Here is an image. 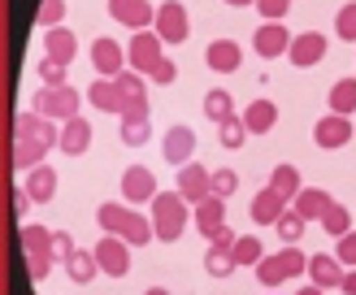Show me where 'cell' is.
I'll return each mask as SVG.
<instances>
[{"instance_id": "1", "label": "cell", "mask_w": 356, "mask_h": 295, "mask_svg": "<svg viewBox=\"0 0 356 295\" xmlns=\"http://www.w3.org/2000/svg\"><path fill=\"white\" fill-rule=\"evenodd\" d=\"M52 148H61V130H57V121H48L40 113H22L17 117V130H13V169H35V165H44V156Z\"/></svg>"}, {"instance_id": "2", "label": "cell", "mask_w": 356, "mask_h": 295, "mask_svg": "<svg viewBox=\"0 0 356 295\" xmlns=\"http://www.w3.org/2000/svg\"><path fill=\"white\" fill-rule=\"evenodd\" d=\"M96 221L104 226V235L127 239L131 248H144L148 239H156L152 217H144V213H139L135 204H127V200H109V204H100V208H96Z\"/></svg>"}, {"instance_id": "3", "label": "cell", "mask_w": 356, "mask_h": 295, "mask_svg": "<svg viewBox=\"0 0 356 295\" xmlns=\"http://www.w3.org/2000/svg\"><path fill=\"white\" fill-rule=\"evenodd\" d=\"M22 252H26V273L31 283H44L52 260H57V230H48V226L31 221L22 226Z\"/></svg>"}, {"instance_id": "4", "label": "cell", "mask_w": 356, "mask_h": 295, "mask_svg": "<svg viewBox=\"0 0 356 295\" xmlns=\"http://www.w3.org/2000/svg\"><path fill=\"white\" fill-rule=\"evenodd\" d=\"M152 230H156V239L161 243H174V239H183V230H187V221H191V213H187V200L178 196V191H156V200H152Z\"/></svg>"}, {"instance_id": "5", "label": "cell", "mask_w": 356, "mask_h": 295, "mask_svg": "<svg viewBox=\"0 0 356 295\" xmlns=\"http://www.w3.org/2000/svg\"><path fill=\"white\" fill-rule=\"evenodd\" d=\"M305 269H309V256L300 252L296 243H282L278 252L261 256V265H257V283H261V287H282L287 278L305 273Z\"/></svg>"}, {"instance_id": "6", "label": "cell", "mask_w": 356, "mask_h": 295, "mask_svg": "<svg viewBox=\"0 0 356 295\" xmlns=\"http://www.w3.org/2000/svg\"><path fill=\"white\" fill-rule=\"evenodd\" d=\"M79 92L74 87H40L35 92V100H31V109L40 113V117H48V121H70V117H79Z\"/></svg>"}, {"instance_id": "7", "label": "cell", "mask_w": 356, "mask_h": 295, "mask_svg": "<svg viewBox=\"0 0 356 295\" xmlns=\"http://www.w3.org/2000/svg\"><path fill=\"white\" fill-rule=\"evenodd\" d=\"M161 48L165 44H161V35H156V31H135L131 35V48H127V65L135 69V74H152L156 61L165 57Z\"/></svg>"}, {"instance_id": "8", "label": "cell", "mask_w": 356, "mask_h": 295, "mask_svg": "<svg viewBox=\"0 0 356 295\" xmlns=\"http://www.w3.org/2000/svg\"><path fill=\"white\" fill-rule=\"evenodd\" d=\"M152 31L161 35V44H183L191 35V17H187V5H178V0H165V5H156V22Z\"/></svg>"}, {"instance_id": "9", "label": "cell", "mask_w": 356, "mask_h": 295, "mask_svg": "<svg viewBox=\"0 0 356 295\" xmlns=\"http://www.w3.org/2000/svg\"><path fill=\"white\" fill-rule=\"evenodd\" d=\"M178 196H183L187 204L209 200V196H213V169H204L200 161L178 165Z\"/></svg>"}, {"instance_id": "10", "label": "cell", "mask_w": 356, "mask_h": 295, "mask_svg": "<svg viewBox=\"0 0 356 295\" xmlns=\"http://www.w3.org/2000/svg\"><path fill=\"white\" fill-rule=\"evenodd\" d=\"M118 187H122V200L127 204H152L156 200V178H152L148 165H127Z\"/></svg>"}, {"instance_id": "11", "label": "cell", "mask_w": 356, "mask_h": 295, "mask_svg": "<svg viewBox=\"0 0 356 295\" xmlns=\"http://www.w3.org/2000/svg\"><path fill=\"white\" fill-rule=\"evenodd\" d=\"M96 260H100V273L122 278V273L131 269V243L118 239V235H104V239L96 243Z\"/></svg>"}, {"instance_id": "12", "label": "cell", "mask_w": 356, "mask_h": 295, "mask_svg": "<svg viewBox=\"0 0 356 295\" xmlns=\"http://www.w3.org/2000/svg\"><path fill=\"white\" fill-rule=\"evenodd\" d=\"M92 69L100 78H118L122 69H127V48H122L118 40H109V35H100V40L92 44Z\"/></svg>"}, {"instance_id": "13", "label": "cell", "mask_w": 356, "mask_h": 295, "mask_svg": "<svg viewBox=\"0 0 356 295\" xmlns=\"http://www.w3.org/2000/svg\"><path fill=\"white\" fill-rule=\"evenodd\" d=\"M313 139H317V148H326V152H339L352 144V121L343 113H326L322 121L313 126Z\"/></svg>"}, {"instance_id": "14", "label": "cell", "mask_w": 356, "mask_h": 295, "mask_svg": "<svg viewBox=\"0 0 356 295\" xmlns=\"http://www.w3.org/2000/svg\"><path fill=\"white\" fill-rule=\"evenodd\" d=\"M326 35L322 31H300L296 40H291V48H287V57H291V65H300V69H309V65H317L326 57Z\"/></svg>"}, {"instance_id": "15", "label": "cell", "mask_w": 356, "mask_h": 295, "mask_svg": "<svg viewBox=\"0 0 356 295\" xmlns=\"http://www.w3.org/2000/svg\"><path fill=\"white\" fill-rule=\"evenodd\" d=\"M109 17L131 31H148L156 22V9L148 5V0H109Z\"/></svg>"}, {"instance_id": "16", "label": "cell", "mask_w": 356, "mask_h": 295, "mask_svg": "<svg viewBox=\"0 0 356 295\" xmlns=\"http://www.w3.org/2000/svg\"><path fill=\"white\" fill-rule=\"evenodd\" d=\"M291 40H296V35L282 26V22H265V26L252 35V48H257V57L274 61V57H282V52L291 48Z\"/></svg>"}, {"instance_id": "17", "label": "cell", "mask_w": 356, "mask_h": 295, "mask_svg": "<svg viewBox=\"0 0 356 295\" xmlns=\"http://www.w3.org/2000/svg\"><path fill=\"white\" fill-rule=\"evenodd\" d=\"M239 61H243V48L235 40H213L204 48V65L213 69V74H235Z\"/></svg>"}, {"instance_id": "18", "label": "cell", "mask_w": 356, "mask_h": 295, "mask_svg": "<svg viewBox=\"0 0 356 295\" xmlns=\"http://www.w3.org/2000/svg\"><path fill=\"white\" fill-rule=\"evenodd\" d=\"M191 152H195V130L191 126H170L165 139H161V156L170 165H187Z\"/></svg>"}, {"instance_id": "19", "label": "cell", "mask_w": 356, "mask_h": 295, "mask_svg": "<svg viewBox=\"0 0 356 295\" xmlns=\"http://www.w3.org/2000/svg\"><path fill=\"white\" fill-rule=\"evenodd\" d=\"M118 92H122V113H139V109H148V83L139 78L131 65L118 74Z\"/></svg>"}, {"instance_id": "20", "label": "cell", "mask_w": 356, "mask_h": 295, "mask_svg": "<svg viewBox=\"0 0 356 295\" xmlns=\"http://www.w3.org/2000/svg\"><path fill=\"white\" fill-rule=\"evenodd\" d=\"M287 196H278V191L274 187H265V191H257V196H252V221L257 226H278V217L282 213H287Z\"/></svg>"}, {"instance_id": "21", "label": "cell", "mask_w": 356, "mask_h": 295, "mask_svg": "<svg viewBox=\"0 0 356 295\" xmlns=\"http://www.w3.org/2000/svg\"><path fill=\"white\" fill-rule=\"evenodd\" d=\"M191 221L200 226V235H204V239H213V235H218L222 226H226V200H222V196L200 200V204H195V213H191Z\"/></svg>"}, {"instance_id": "22", "label": "cell", "mask_w": 356, "mask_h": 295, "mask_svg": "<svg viewBox=\"0 0 356 295\" xmlns=\"http://www.w3.org/2000/svg\"><path fill=\"white\" fill-rule=\"evenodd\" d=\"M87 148H92V121H87V117L61 121V152L65 156H83Z\"/></svg>"}, {"instance_id": "23", "label": "cell", "mask_w": 356, "mask_h": 295, "mask_svg": "<svg viewBox=\"0 0 356 295\" xmlns=\"http://www.w3.org/2000/svg\"><path fill=\"white\" fill-rule=\"evenodd\" d=\"M65 273H70V283H79V287H87L96 278V269H100V260H96V248H74L65 260Z\"/></svg>"}, {"instance_id": "24", "label": "cell", "mask_w": 356, "mask_h": 295, "mask_svg": "<svg viewBox=\"0 0 356 295\" xmlns=\"http://www.w3.org/2000/svg\"><path fill=\"white\" fill-rule=\"evenodd\" d=\"M343 265H339V256H309V278H313V283L317 287H322V291H330V287H343Z\"/></svg>"}, {"instance_id": "25", "label": "cell", "mask_w": 356, "mask_h": 295, "mask_svg": "<svg viewBox=\"0 0 356 295\" xmlns=\"http://www.w3.org/2000/svg\"><path fill=\"white\" fill-rule=\"evenodd\" d=\"M118 130H122V144H127V148H144V144H148V135H152L148 109H139V113H122V117H118Z\"/></svg>"}, {"instance_id": "26", "label": "cell", "mask_w": 356, "mask_h": 295, "mask_svg": "<svg viewBox=\"0 0 356 295\" xmlns=\"http://www.w3.org/2000/svg\"><path fill=\"white\" fill-rule=\"evenodd\" d=\"M274 121H278V104H274V100H252V104L243 109V126H248V135H270Z\"/></svg>"}, {"instance_id": "27", "label": "cell", "mask_w": 356, "mask_h": 295, "mask_svg": "<svg viewBox=\"0 0 356 295\" xmlns=\"http://www.w3.org/2000/svg\"><path fill=\"white\" fill-rule=\"evenodd\" d=\"M74 52H79V40H74V35H70L65 26H52V31L44 35V57L70 65V61H74Z\"/></svg>"}, {"instance_id": "28", "label": "cell", "mask_w": 356, "mask_h": 295, "mask_svg": "<svg viewBox=\"0 0 356 295\" xmlns=\"http://www.w3.org/2000/svg\"><path fill=\"white\" fill-rule=\"evenodd\" d=\"M87 100H92L100 113H118V117H122V92H118V78H96L92 87H87Z\"/></svg>"}, {"instance_id": "29", "label": "cell", "mask_w": 356, "mask_h": 295, "mask_svg": "<svg viewBox=\"0 0 356 295\" xmlns=\"http://www.w3.org/2000/svg\"><path fill=\"white\" fill-rule=\"evenodd\" d=\"M22 187L31 191L35 204H44V200L57 196V174H52L48 165H35V169H26V183H22Z\"/></svg>"}, {"instance_id": "30", "label": "cell", "mask_w": 356, "mask_h": 295, "mask_svg": "<svg viewBox=\"0 0 356 295\" xmlns=\"http://www.w3.org/2000/svg\"><path fill=\"white\" fill-rule=\"evenodd\" d=\"M326 204H330V196H326V191L322 187H305V191H300V196L291 200V208H296V213L300 217H317V221H322V213H326Z\"/></svg>"}, {"instance_id": "31", "label": "cell", "mask_w": 356, "mask_h": 295, "mask_svg": "<svg viewBox=\"0 0 356 295\" xmlns=\"http://www.w3.org/2000/svg\"><path fill=\"white\" fill-rule=\"evenodd\" d=\"M235 248H218V243H209V252H204V273L209 278H226V273H235Z\"/></svg>"}, {"instance_id": "32", "label": "cell", "mask_w": 356, "mask_h": 295, "mask_svg": "<svg viewBox=\"0 0 356 295\" xmlns=\"http://www.w3.org/2000/svg\"><path fill=\"white\" fill-rule=\"evenodd\" d=\"M270 187L278 191V196H287V200H296L300 191H305V183H300V169H296V165H287V161H282V165H274V174H270Z\"/></svg>"}, {"instance_id": "33", "label": "cell", "mask_w": 356, "mask_h": 295, "mask_svg": "<svg viewBox=\"0 0 356 295\" xmlns=\"http://www.w3.org/2000/svg\"><path fill=\"white\" fill-rule=\"evenodd\" d=\"M326 104H330V113H356V78H339L330 87V96H326Z\"/></svg>"}, {"instance_id": "34", "label": "cell", "mask_w": 356, "mask_h": 295, "mask_svg": "<svg viewBox=\"0 0 356 295\" xmlns=\"http://www.w3.org/2000/svg\"><path fill=\"white\" fill-rule=\"evenodd\" d=\"M204 113H209V121H218V126L235 117V100H230L226 87H213V92L204 96Z\"/></svg>"}, {"instance_id": "35", "label": "cell", "mask_w": 356, "mask_h": 295, "mask_svg": "<svg viewBox=\"0 0 356 295\" xmlns=\"http://www.w3.org/2000/svg\"><path fill=\"white\" fill-rule=\"evenodd\" d=\"M322 230H326L330 239H343V235L352 230V217H348V208H343L339 200H330V204H326V213H322Z\"/></svg>"}, {"instance_id": "36", "label": "cell", "mask_w": 356, "mask_h": 295, "mask_svg": "<svg viewBox=\"0 0 356 295\" xmlns=\"http://www.w3.org/2000/svg\"><path fill=\"white\" fill-rule=\"evenodd\" d=\"M243 139H248L243 117H230V121H222V126H218V144H222V148H230V152L243 148Z\"/></svg>"}, {"instance_id": "37", "label": "cell", "mask_w": 356, "mask_h": 295, "mask_svg": "<svg viewBox=\"0 0 356 295\" xmlns=\"http://www.w3.org/2000/svg\"><path fill=\"white\" fill-rule=\"evenodd\" d=\"M261 256H265V248H261V239L257 235H239V243H235V260L239 265H261Z\"/></svg>"}, {"instance_id": "38", "label": "cell", "mask_w": 356, "mask_h": 295, "mask_svg": "<svg viewBox=\"0 0 356 295\" xmlns=\"http://www.w3.org/2000/svg\"><path fill=\"white\" fill-rule=\"evenodd\" d=\"M334 35L348 44H356V0H348V5L334 13Z\"/></svg>"}, {"instance_id": "39", "label": "cell", "mask_w": 356, "mask_h": 295, "mask_svg": "<svg viewBox=\"0 0 356 295\" xmlns=\"http://www.w3.org/2000/svg\"><path fill=\"white\" fill-rule=\"evenodd\" d=\"M274 230H278V239H282V243H296L300 235H305V217H300L296 208H287V213L278 217V226H274Z\"/></svg>"}, {"instance_id": "40", "label": "cell", "mask_w": 356, "mask_h": 295, "mask_svg": "<svg viewBox=\"0 0 356 295\" xmlns=\"http://www.w3.org/2000/svg\"><path fill=\"white\" fill-rule=\"evenodd\" d=\"M35 74L44 78V87H65V65H61V61H52V57H40Z\"/></svg>"}, {"instance_id": "41", "label": "cell", "mask_w": 356, "mask_h": 295, "mask_svg": "<svg viewBox=\"0 0 356 295\" xmlns=\"http://www.w3.org/2000/svg\"><path fill=\"white\" fill-rule=\"evenodd\" d=\"M235 191H239V174H235V169H213V196L230 200Z\"/></svg>"}, {"instance_id": "42", "label": "cell", "mask_w": 356, "mask_h": 295, "mask_svg": "<svg viewBox=\"0 0 356 295\" xmlns=\"http://www.w3.org/2000/svg\"><path fill=\"white\" fill-rule=\"evenodd\" d=\"M61 17H65V0H40V26L44 31L61 26Z\"/></svg>"}, {"instance_id": "43", "label": "cell", "mask_w": 356, "mask_h": 295, "mask_svg": "<svg viewBox=\"0 0 356 295\" xmlns=\"http://www.w3.org/2000/svg\"><path fill=\"white\" fill-rule=\"evenodd\" d=\"M291 9V0H257V13L265 22H282V13Z\"/></svg>"}, {"instance_id": "44", "label": "cell", "mask_w": 356, "mask_h": 295, "mask_svg": "<svg viewBox=\"0 0 356 295\" xmlns=\"http://www.w3.org/2000/svg\"><path fill=\"white\" fill-rule=\"evenodd\" d=\"M334 252H339V265H343V269H356V230H348Z\"/></svg>"}, {"instance_id": "45", "label": "cell", "mask_w": 356, "mask_h": 295, "mask_svg": "<svg viewBox=\"0 0 356 295\" xmlns=\"http://www.w3.org/2000/svg\"><path fill=\"white\" fill-rule=\"evenodd\" d=\"M148 78H152V83H161V87H170V83L178 78V65H174L170 57H161V61H156V69H152Z\"/></svg>"}, {"instance_id": "46", "label": "cell", "mask_w": 356, "mask_h": 295, "mask_svg": "<svg viewBox=\"0 0 356 295\" xmlns=\"http://www.w3.org/2000/svg\"><path fill=\"white\" fill-rule=\"evenodd\" d=\"M209 243H218V248H235V243H239V235H235V230H230V226H222V230H218V235H213Z\"/></svg>"}, {"instance_id": "47", "label": "cell", "mask_w": 356, "mask_h": 295, "mask_svg": "<svg viewBox=\"0 0 356 295\" xmlns=\"http://www.w3.org/2000/svg\"><path fill=\"white\" fill-rule=\"evenodd\" d=\"M70 252H74V235H70V230H57V256L65 260Z\"/></svg>"}, {"instance_id": "48", "label": "cell", "mask_w": 356, "mask_h": 295, "mask_svg": "<svg viewBox=\"0 0 356 295\" xmlns=\"http://www.w3.org/2000/svg\"><path fill=\"white\" fill-rule=\"evenodd\" d=\"M31 204H35V200H31V191H26V187H17V191H13V208L26 217V208H31Z\"/></svg>"}, {"instance_id": "49", "label": "cell", "mask_w": 356, "mask_h": 295, "mask_svg": "<svg viewBox=\"0 0 356 295\" xmlns=\"http://www.w3.org/2000/svg\"><path fill=\"white\" fill-rule=\"evenodd\" d=\"M339 291H343V295H356V269L343 273V287H339Z\"/></svg>"}, {"instance_id": "50", "label": "cell", "mask_w": 356, "mask_h": 295, "mask_svg": "<svg viewBox=\"0 0 356 295\" xmlns=\"http://www.w3.org/2000/svg\"><path fill=\"white\" fill-rule=\"evenodd\" d=\"M296 295H322V287H317V283H309V287H300Z\"/></svg>"}, {"instance_id": "51", "label": "cell", "mask_w": 356, "mask_h": 295, "mask_svg": "<svg viewBox=\"0 0 356 295\" xmlns=\"http://www.w3.org/2000/svg\"><path fill=\"white\" fill-rule=\"evenodd\" d=\"M226 5H235V9H243V5H257V0H226Z\"/></svg>"}, {"instance_id": "52", "label": "cell", "mask_w": 356, "mask_h": 295, "mask_svg": "<svg viewBox=\"0 0 356 295\" xmlns=\"http://www.w3.org/2000/svg\"><path fill=\"white\" fill-rule=\"evenodd\" d=\"M144 295H170V291H165V287H152V291H144Z\"/></svg>"}]
</instances>
